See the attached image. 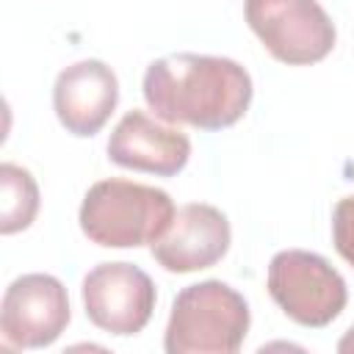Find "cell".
<instances>
[{
    "label": "cell",
    "mask_w": 354,
    "mask_h": 354,
    "mask_svg": "<svg viewBox=\"0 0 354 354\" xmlns=\"http://www.w3.org/2000/svg\"><path fill=\"white\" fill-rule=\"evenodd\" d=\"M144 100L158 119L221 130L235 124L252 102L249 72L221 55L174 53L158 58L144 72Z\"/></svg>",
    "instance_id": "obj_1"
},
{
    "label": "cell",
    "mask_w": 354,
    "mask_h": 354,
    "mask_svg": "<svg viewBox=\"0 0 354 354\" xmlns=\"http://www.w3.org/2000/svg\"><path fill=\"white\" fill-rule=\"evenodd\" d=\"M174 202L166 191L133 180H100L80 205L83 235L105 249L152 246L174 218Z\"/></svg>",
    "instance_id": "obj_2"
},
{
    "label": "cell",
    "mask_w": 354,
    "mask_h": 354,
    "mask_svg": "<svg viewBox=\"0 0 354 354\" xmlns=\"http://www.w3.org/2000/svg\"><path fill=\"white\" fill-rule=\"evenodd\" d=\"M246 299L221 279L183 288L169 313L163 348L169 354H235L249 332Z\"/></svg>",
    "instance_id": "obj_3"
},
{
    "label": "cell",
    "mask_w": 354,
    "mask_h": 354,
    "mask_svg": "<svg viewBox=\"0 0 354 354\" xmlns=\"http://www.w3.org/2000/svg\"><path fill=\"white\" fill-rule=\"evenodd\" d=\"M268 293L279 310L310 329L329 326L348 301L346 279L315 252L285 249L268 263Z\"/></svg>",
    "instance_id": "obj_4"
},
{
    "label": "cell",
    "mask_w": 354,
    "mask_h": 354,
    "mask_svg": "<svg viewBox=\"0 0 354 354\" xmlns=\"http://www.w3.org/2000/svg\"><path fill=\"white\" fill-rule=\"evenodd\" d=\"M243 17L263 47L288 66L324 61L337 30L318 0H246Z\"/></svg>",
    "instance_id": "obj_5"
},
{
    "label": "cell",
    "mask_w": 354,
    "mask_h": 354,
    "mask_svg": "<svg viewBox=\"0 0 354 354\" xmlns=\"http://www.w3.org/2000/svg\"><path fill=\"white\" fill-rule=\"evenodd\" d=\"M83 307L88 321L111 335L141 332L155 310L158 293L147 271L133 263H100L83 277Z\"/></svg>",
    "instance_id": "obj_6"
},
{
    "label": "cell",
    "mask_w": 354,
    "mask_h": 354,
    "mask_svg": "<svg viewBox=\"0 0 354 354\" xmlns=\"http://www.w3.org/2000/svg\"><path fill=\"white\" fill-rule=\"evenodd\" d=\"M69 315V296L61 279L53 274H22L3 293L0 332L17 348H44L61 337Z\"/></svg>",
    "instance_id": "obj_7"
},
{
    "label": "cell",
    "mask_w": 354,
    "mask_h": 354,
    "mask_svg": "<svg viewBox=\"0 0 354 354\" xmlns=\"http://www.w3.org/2000/svg\"><path fill=\"white\" fill-rule=\"evenodd\" d=\"M227 216L207 202L177 207L169 230L152 243V257L171 274H191L216 266L230 249Z\"/></svg>",
    "instance_id": "obj_8"
},
{
    "label": "cell",
    "mask_w": 354,
    "mask_h": 354,
    "mask_svg": "<svg viewBox=\"0 0 354 354\" xmlns=\"http://www.w3.org/2000/svg\"><path fill=\"white\" fill-rule=\"evenodd\" d=\"M119 102V80L113 69L97 58L69 64L53 86V108L66 133L88 138L105 127Z\"/></svg>",
    "instance_id": "obj_9"
},
{
    "label": "cell",
    "mask_w": 354,
    "mask_h": 354,
    "mask_svg": "<svg viewBox=\"0 0 354 354\" xmlns=\"http://www.w3.org/2000/svg\"><path fill=\"white\" fill-rule=\"evenodd\" d=\"M108 158L122 169L174 177L191 158V141L183 130L169 127L144 111H127L108 138Z\"/></svg>",
    "instance_id": "obj_10"
},
{
    "label": "cell",
    "mask_w": 354,
    "mask_h": 354,
    "mask_svg": "<svg viewBox=\"0 0 354 354\" xmlns=\"http://www.w3.org/2000/svg\"><path fill=\"white\" fill-rule=\"evenodd\" d=\"M39 213V185L33 174L17 163L0 166V232L28 230Z\"/></svg>",
    "instance_id": "obj_11"
},
{
    "label": "cell",
    "mask_w": 354,
    "mask_h": 354,
    "mask_svg": "<svg viewBox=\"0 0 354 354\" xmlns=\"http://www.w3.org/2000/svg\"><path fill=\"white\" fill-rule=\"evenodd\" d=\"M332 241L337 254L354 266V196H343L332 213Z\"/></svg>",
    "instance_id": "obj_12"
},
{
    "label": "cell",
    "mask_w": 354,
    "mask_h": 354,
    "mask_svg": "<svg viewBox=\"0 0 354 354\" xmlns=\"http://www.w3.org/2000/svg\"><path fill=\"white\" fill-rule=\"evenodd\" d=\"M337 351L340 354H354V326H348L346 335L337 340Z\"/></svg>",
    "instance_id": "obj_13"
}]
</instances>
